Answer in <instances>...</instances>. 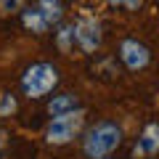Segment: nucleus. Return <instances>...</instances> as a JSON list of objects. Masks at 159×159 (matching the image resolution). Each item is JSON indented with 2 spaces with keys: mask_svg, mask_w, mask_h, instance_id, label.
I'll return each mask as SVG.
<instances>
[{
  "mask_svg": "<svg viewBox=\"0 0 159 159\" xmlns=\"http://www.w3.org/2000/svg\"><path fill=\"white\" fill-rule=\"evenodd\" d=\"M141 3H143V0H122V6H125L127 11H138V8H141Z\"/></svg>",
  "mask_w": 159,
  "mask_h": 159,
  "instance_id": "13",
  "label": "nucleus"
},
{
  "mask_svg": "<svg viewBox=\"0 0 159 159\" xmlns=\"http://www.w3.org/2000/svg\"><path fill=\"white\" fill-rule=\"evenodd\" d=\"M0 101H3V93H0Z\"/></svg>",
  "mask_w": 159,
  "mask_h": 159,
  "instance_id": "16",
  "label": "nucleus"
},
{
  "mask_svg": "<svg viewBox=\"0 0 159 159\" xmlns=\"http://www.w3.org/2000/svg\"><path fill=\"white\" fill-rule=\"evenodd\" d=\"M82 125H85V109L56 114V117H51V122L45 127V141L51 146H66V143H72L80 135Z\"/></svg>",
  "mask_w": 159,
  "mask_h": 159,
  "instance_id": "2",
  "label": "nucleus"
},
{
  "mask_svg": "<svg viewBox=\"0 0 159 159\" xmlns=\"http://www.w3.org/2000/svg\"><path fill=\"white\" fill-rule=\"evenodd\" d=\"M16 109H19L16 96H13V93H3V101H0V119L3 117H13Z\"/></svg>",
  "mask_w": 159,
  "mask_h": 159,
  "instance_id": "11",
  "label": "nucleus"
},
{
  "mask_svg": "<svg viewBox=\"0 0 159 159\" xmlns=\"http://www.w3.org/2000/svg\"><path fill=\"white\" fill-rule=\"evenodd\" d=\"M119 58H122V64H125L130 72H141V69H146L148 61H151V51H148L143 43H138V40H122Z\"/></svg>",
  "mask_w": 159,
  "mask_h": 159,
  "instance_id": "5",
  "label": "nucleus"
},
{
  "mask_svg": "<svg viewBox=\"0 0 159 159\" xmlns=\"http://www.w3.org/2000/svg\"><path fill=\"white\" fill-rule=\"evenodd\" d=\"M159 154V125H146L141 133V138L133 146V159H148Z\"/></svg>",
  "mask_w": 159,
  "mask_h": 159,
  "instance_id": "6",
  "label": "nucleus"
},
{
  "mask_svg": "<svg viewBox=\"0 0 159 159\" xmlns=\"http://www.w3.org/2000/svg\"><path fill=\"white\" fill-rule=\"evenodd\" d=\"M6 143H8V133L0 130V154H3V148H6Z\"/></svg>",
  "mask_w": 159,
  "mask_h": 159,
  "instance_id": "14",
  "label": "nucleus"
},
{
  "mask_svg": "<svg viewBox=\"0 0 159 159\" xmlns=\"http://www.w3.org/2000/svg\"><path fill=\"white\" fill-rule=\"evenodd\" d=\"M34 6L40 8V13H43V16H45V21L51 24H58L64 19V6H61V0H37V3H34Z\"/></svg>",
  "mask_w": 159,
  "mask_h": 159,
  "instance_id": "9",
  "label": "nucleus"
},
{
  "mask_svg": "<svg viewBox=\"0 0 159 159\" xmlns=\"http://www.w3.org/2000/svg\"><path fill=\"white\" fill-rule=\"evenodd\" d=\"M109 3H111V6H122V0H109Z\"/></svg>",
  "mask_w": 159,
  "mask_h": 159,
  "instance_id": "15",
  "label": "nucleus"
},
{
  "mask_svg": "<svg viewBox=\"0 0 159 159\" xmlns=\"http://www.w3.org/2000/svg\"><path fill=\"white\" fill-rule=\"evenodd\" d=\"M24 8V0H0V13H19Z\"/></svg>",
  "mask_w": 159,
  "mask_h": 159,
  "instance_id": "12",
  "label": "nucleus"
},
{
  "mask_svg": "<svg viewBox=\"0 0 159 159\" xmlns=\"http://www.w3.org/2000/svg\"><path fill=\"white\" fill-rule=\"evenodd\" d=\"M21 24L29 29V32H34V34H43V32L51 29V24L45 21V16L40 13L37 6L34 8H21Z\"/></svg>",
  "mask_w": 159,
  "mask_h": 159,
  "instance_id": "7",
  "label": "nucleus"
},
{
  "mask_svg": "<svg viewBox=\"0 0 159 159\" xmlns=\"http://www.w3.org/2000/svg\"><path fill=\"white\" fill-rule=\"evenodd\" d=\"M56 85H58V69L53 66V64H45V61L32 64V66L24 72V77H21V90H24V96H29V98L48 96Z\"/></svg>",
  "mask_w": 159,
  "mask_h": 159,
  "instance_id": "3",
  "label": "nucleus"
},
{
  "mask_svg": "<svg viewBox=\"0 0 159 159\" xmlns=\"http://www.w3.org/2000/svg\"><path fill=\"white\" fill-rule=\"evenodd\" d=\"M56 45H58V51H61V53H69L74 48V27H72V24H61V27H58Z\"/></svg>",
  "mask_w": 159,
  "mask_h": 159,
  "instance_id": "10",
  "label": "nucleus"
},
{
  "mask_svg": "<svg viewBox=\"0 0 159 159\" xmlns=\"http://www.w3.org/2000/svg\"><path fill=\"white\" fill-rule=\"evenodd\" d=\"M148 159H151V157H148Z\"/></svg>",
  "mask_w": 159,
  "mask_h": 159,
  "instance_id": "17",
  "label": "nucleus"
},
{
  "mask_svg": "<svg viewBox=\"0 0 159 159\" xmlns=\"http://www.w3.org/2000/svg\"><path fill=\"white\" fill-rule=\"evenodd\" d=\"M74 109H80V101H77L74 93H58V96H53L51 101H48V114H51V117L74 111Z\"/></svg>",
  "mask_w": 159,
  "mask_h": 159,
  "instance_id": "8",
  "label": "nucleus"
},
{
  "mask_svg": "<svg viewBox=\"0 0 159 159\" xmlns=\"http://www.w3.org/2000/svg\"><path fill=\"white\" fill-rule=\"evenodd\" d=\"M122 143V127L117 122H96L82 138V154L88 159H106Z\"/></svg>",
  "mask_w": 159,
  "mask_h": 159,
  "instance_id": "1",
  "label": "nucleus"
},
{
  "mask_svg": "<svg viewBox=\"0 0 159 159\" xmlns=\"http://www.w3.org/2000/svg\"><path fill=\"white\" fill-rule=\"evenodd\" d=\"M72 27H74V43L82 48V53H96L98 48H101V40H103L101 24H98L93 16L77 19Z\"/></svg>",
  "mask_w": 159,
  "mask_h": 159,
  "instance_id": "4",
  "label": "nucleus"
}]
</instances>
